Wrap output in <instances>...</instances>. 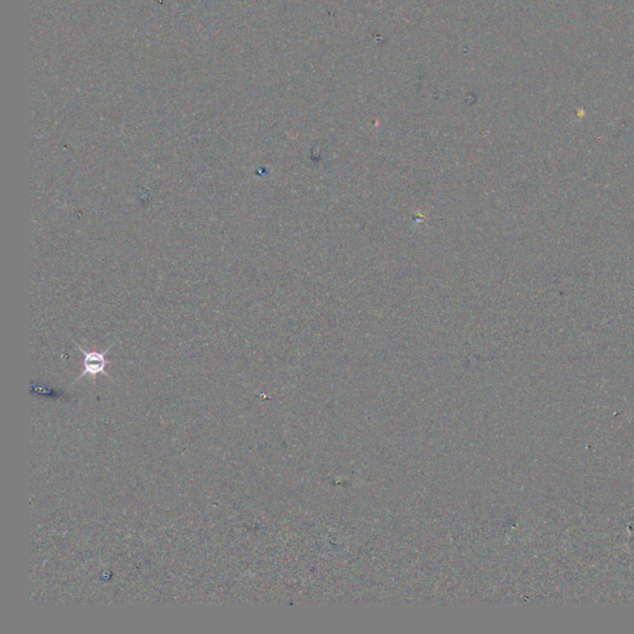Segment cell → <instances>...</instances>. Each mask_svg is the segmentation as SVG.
Segmentation results:
<instances>
[{"label":"cell","mask_w":634,"mask_h":634,"mask_svg":"<svg viewBox=\"0 0 634 634\" xmlns=\"http://www.w3.org/2000/svg\"><path fill=\"white\" fill-rule=\"evenodd\" d=\"M76 346L80 349L81 352L85 354V362H83L85 363V371L81 373V376L77 378V381H80L86 376H91L92 378H94V377L98 376V374H103V376L109 378L108 373L106 372V366L108 363L106 356L111 351L112 346H109L104 352H87L77 342H76Z\"/></svg>","instance_id":"1"}]
</instances>
